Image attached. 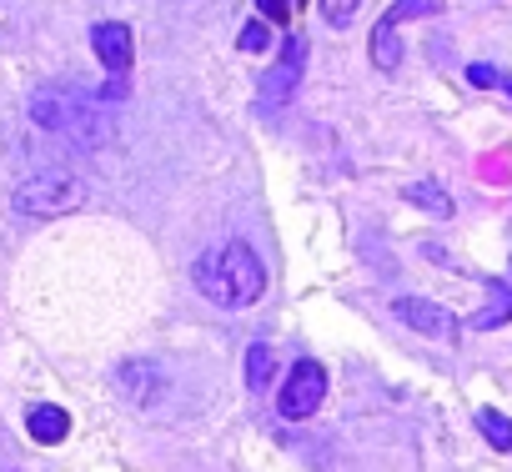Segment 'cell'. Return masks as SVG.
I'll return each mask as SVG.
<instances>
[{"label": "cell", "instance_id": "cell-2", "mask_svg": "<svg viewBox=\"0 0 512 472\" xmlns=\"http://www.w3.org/2000/svg\"><path fill=\"white\" fill-rule=\"evenodd\" d=\"M31 121H36L41 131L71 141V146H86V151H96V146L111 141V121H106L86 96H76V91H66V86L36 91V96H31Z\"/></svg>", "mask_w": 512, "mask_h": 472}, {"label": "cell", "instance_id": "cell-17", "mask_svg": "<svg viewBox=\"0 0 512 472\" xmlns=\"http://www.w3.org/2000/svg\"><path fill=\"white\" fill-rule=\"evenodd\" d=\"M256 11H262V21L287 26V21H292V0H256Z\"/></svg>", "mask_w": 512, "mask_h": 472}, {"label": "cell", "instance_id": "cell-9", "mask_svg": "<svg viewBox=\"0 0 512 472\" xmlns=\"http://www.w3.org/2000/svg\"><path fill=\"white\" fill-rule=\"evenodd\" d=\"M116 387H121L136 407H146V402L156 397V367H151V362H126V367L116 372Z\"/></svg>", "mask_w": 512, "mask_h": 472}, {"label": "cell", "instance_id": "cell-5", "mask_svg": "<svg viewBox=\"0 0 512 472\" xmlns=\"http://www.w3.org/2000/svg\"><path fill=\"white\" fill-rule=\"evenodd\" d=\"M302 71H307V36H292L277 56V66L262 76V106H287L302 86Z\"/></svg>", "mask_w": 512, "mask_h": 472}, {"label": "cell", "instance_id": "cell-1", "mask_svg": "<svg viewBox=\"0 0 512 472\" xmlns=\"http://www.w3.org/2000/svg\"><path fill=\"white\" fill-rule=\"evenodd\" d=\"M196 292L216 307H251L267 292V267L246 242H226L196 257Z\"/></svg>", "mask_w": 512, "mask_h": 472}, {"label": "cell", "instance_id": "cell-4", "mask_svg": "<svg viewBox=\"0 0 512 472\" xmlns=\"http://www.w3.org/2000/svg\"><path fill=\"white\" fill-rule=\"evenodd\" d=\"M322 397H327V367L312 362V357H302L292 367V377L282 382V392H277V412L287 422H307V417H317Z\"/></svg>", "mask_w": 512, "mask_h": 472}, {"label": "cell", "instance_id": "cell-19", "mask_svg": "<svg viewBox=\"0 0 512 472\" xmlns=\"http://www.w3.org/2000/svg\"><path fill=\"white\" fill-rule=\"evenodd\" d=\"M121 96H126V81H116V76H111V86H106V101H121Z\"/></svg>", "mask_w": 512, "mask_h": 472}, {"label": "cell", "instance_id": "cell-14", "mask_svg": "<svg viewBox=\"0 0 512 472\" xmlns=\"http://www.w3.org/2000/svg\"><path fill=\"white\" fill-rule=\"evenodd\" d=\"M477 432H482L497 452H512V417H502L497 407H482V412H477Z\"/></svg>", "mask_w": 512, "mask_h": 472}, {"label": "cell", "instance_id": "cell-16", "mask_svg": "<svg viewBox=\"0 0 512 472\" xmlns=\"http://www.w3.org/2000/svg\"><path fill=\"white\" fill-rule=\"evenodd\" d=\"M267 46H272V31H267L262 21L241 26V51H267Z\"/></svg>", "mask_w": 512, "mask_h": 472}, {"label": "cell", "instance_id": "cell-18", "mask_svg": "<svg viewBox=\"0 0 512 472\" xmlns=\"http://www.w3.org/2000/svg\"><path fill=\"white\" fill-rule=\"evenodd\" d=\"M467 81H472V86H482V91H492L502 76H497L492 66H467Z\"/></svg>", "mask_w": 512, "mask_h": 472}, {"label": "cell", "instance_id": "cell-10", "mask_svg": "<svg viewBox=\"0 0 512 472\" xmlns=\"http://www.w3.org/2000/svg\"><path fill=\"white\" fill-rule=\"evenodd\" d=\"M512 317V287L507 282H487V307L472 317V327L477 332H492V327H502Z\"/></svg>", "mask_w": 512, "mask_h": 472}, {"label": "cell", "instance_id": "cell-20", "mask_svg": "<svg viewBox=\"0 0 512 472\" xmlns=\"http://www.w3.org/2000/svg\"><path fill=\"white\" fill-rule=\"evenodd\" d=\"M292 6H297V0H292Z\"/></svg>", "mask_w": 512, "mask_h": 472}, {"label": "cell", "instance_id": "cell-13", "mask_svg": "<svg viewBox=\"0 0 512 472\" xmlns=\"http://www.w3.org/2000/svg\"><path fill=\"white\" fill-rule=\"evenodd\" d=\"M267 382H272V347L267 342H251L246 347V387L251 392H267Z\"/></svg>", "mask_w": 512, "mask_h": 472}, {"label": "cell", "instance_id": "cell-8", "mask_svg": "<svg viewBox=\"0 0 512 472\" xmlns=\"http://www.w3.org/2000/svg\"><path fill=\"white\" fill-rule=\"evenodd\" d=\"M26 432H31L36 442L56 447V442H66V432H71V412L56 407V402H36V407L26 412Z\"/></svg>", "mask_w": 512, "mask_h": 472}, {"label": "cell", "instance_id": "cell-7", "mask_svg": "<svg viewBox=\"0 0 512 472\" xmlns=\"http://www.w3.org/2000/svg\"><path fill=\"white\" fill-rule=\"evenodd\" d=\"M91 46H96V56H101V66L116 76V81H126L131 76V61H136V41H131V26H121V21H101L96 31H91Z\"/></svg>", "mask_w": 512, "mask_h": 472}, {"label": "cell", "instance_id": "cell-3", "mask_svg": "<svg viewBox=\"0 0 512 472\" xmlns=\"http://www.w3.org/2000/svg\"><path fill=\"white\" fill-rule=\"evenodd\" d=\"M81 201H86V186H81L76 176H66V171H41V176L21 181L16 196H11V206H16L21 216H66V211H76Z\"/></svg>", "mask_w": 512, "mask_h": 472}, {"label": "cell", "instance_id": "cell-11", "mask_svg": "<svg viewBox=\"0 0 512 472\" xmlns=\"http://www.w3.org/2000/svg\"><path fill=\"white\" fill-rule=\"evenodd\" d=\"M447 6V0H397V6H387V16L372 26V31H387V36H397V26L402 21H417V16H437Z\"/></svg>", "mask_w": 512, "mask_h": 472}, {"label": "cell", "instance_id": "cell-6", "mask_svg": "<svg viewBox=\"0 0 512 472\" xmlns=\"http://www.w3.org/2000/svg\"><path fill=\"white\" fill-rule=\"evenodd\" d=\"M392 312H397V322H407V327L422 332V337H437V342H452V337H457V317H452L447 307L427 302V297H397Z\"/></svg>", "mask_w": 512, "mask_h": 472}, {"label": "cell", "instance_id": "cell-12", "mask_svg": "<svg viewBox=\"0 0 512 472\" xmlns=\"http://www.w3.org/2000/svg\"><path fill=\"white\" fill-rule=\"evenodd\" d=\"M407 201H412V206H422V211H427V216H437V221H447V216H452V196H447L442 186H432V181H412V186H407Z\"/></svg>", "mask_w": 512, "mask_h": 472}, {"label": "cell", "instance_id": "cell-15", "mask_svg": "<svg viewBox=\"0 0 512 472\" xmlns=\"http://www.w3.org/2000/svg\"><path fill=\"white\" fill-rule=\"evenodd\" d=\"M317 11L327 26H352L357 11H362V0H317Z\"/></svg>", "mask_w": 512, "mask_h": 472}]
</instances>
